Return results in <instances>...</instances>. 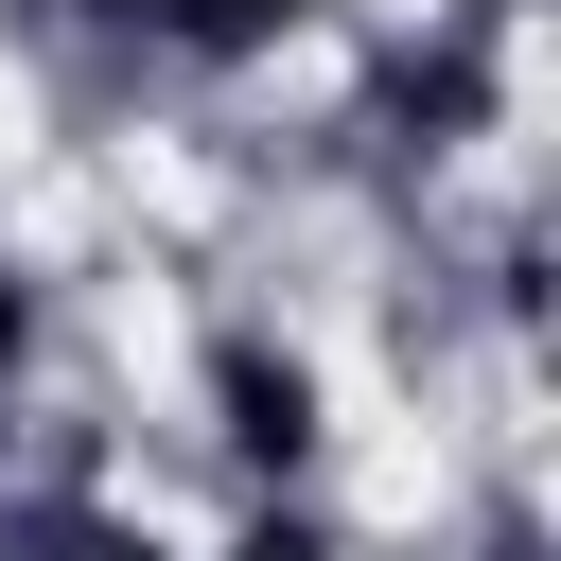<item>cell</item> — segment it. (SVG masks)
<instances>
[{"mask_svg":"<svg viewBox=\"0 0 561 561\" xmlns=\"http://www.w3.org/2000/svg\"><path fill=\"white\" fill-rule=\"evenodd\" d=\"M228 438H245V456H298V438H316V386H298L280 351H228Z\"/></svg>","mask_w":561,"mask_h":561,"instance_id":"cell-1","label":"cell"},{"mask_svg":"<svg viewBox=\"0 0 561 561\" xmlns=\"http://www.w3.org/2000/svg\"><path fill=\"white\" fill-rule=\"evenodd\" d=\"M35 561H140V543H123V526H53Z\"/></svg>","mask_w":561,"mask_h":561,"instance_id":"cell-3","label":"cell"},{"mask_svg":"<svg viewBox=\"0 0 561 561\" xmlns=\"http://www.w3.org/2000/svg\"><path fill=\"white\" fill-rule=\"evenodd\" d=\"M228 561H333V543H316V526H298V508H263V526H245V543H228Z\"/></svg>","mask_w":561,"mask_h":561,"instance_id":"cell-2","label":"cell"},{"mask_svg":"<svg viewBox=\"0 0 561 561\" xmlns=\"http://www.w3.org/2000/svg\"><path fill=\"white\" fill-rule=\"evenodd\" d=\"M0 368H18V280H0Z\"/></svg>","mask_w":561,"mask_h":561,"instance_id":"cell-4","label":"cell"}]
</instances>
